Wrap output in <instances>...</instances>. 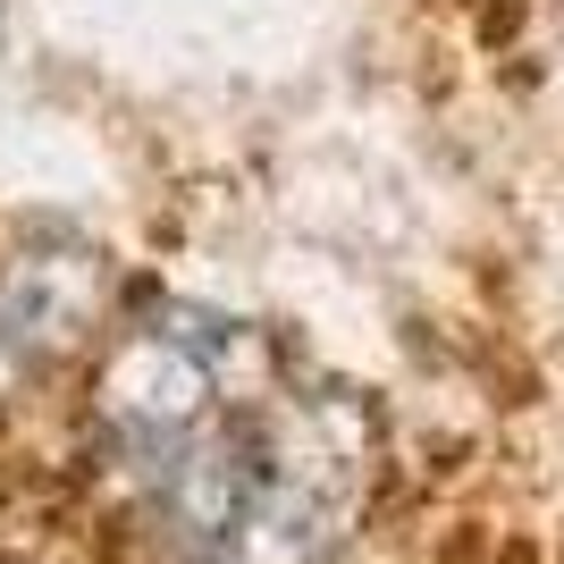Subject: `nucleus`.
Masks as SVG:
<instances>
[{
	"label": "nucleus",
	"instance_id": "obj_1",
	"mask_svg": "<svg viewBox=\"0 0 564 564\" xmlns=\"http://www.w3.org/2000/svg\"><path fill=\"white\" fill-rule=\"evenodd\" d=\"M212 404V362L203 346H186L177 329H143L110 354V371H101V413L118 430H135V438H177Z\"/></svg>",
	"mask_w": 564,
	"mask_h": 564
},
{
	"label": "nucleus",
	"instance_id": "obj_2",
	"mask_svg": "<svg viewBox=\"0 0 564 564\" xmlns=\"http://www.w3.org/2000/svg\"><path fill=\"white\" fill-rule=\"evenodd\" d=\"M253 489H261V471L245 464L228 438H212V447H186L177 464L161 471L169 514H177V531H194V540H228L236 522H245V506H253Z\"/></svg>",
	"mask_w": 564,
	"mask_h": 564
},
{
	"label": "nucleus",
	"instance_id": "obj_3",
	"mask_svg": "<svg viewBox=\"0 0 564 564\" xmlns=\"http://www.w3.org/2000/svg\"><path fill=\"white\" fill-rule=\"evenodd\" d=\"M25 362H34V346H25V337H18V321L0 312V397H9V388L25 379Z\"/></svg>",
	"mask_w": 564,
	"mask_h": 564
}]
</instances>
